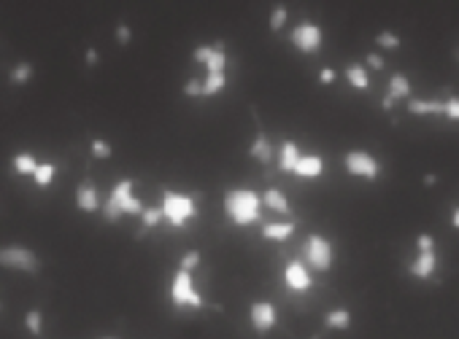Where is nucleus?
Instances as JSON below:
<instances>
[{"label":"nucleus","mask_w":459,"mask_h":339,"mask_svg":"<svg viewBox=\"0 0 459 339\" xmlns=\"http://www.w3.org/2000/svg\"><path fill=\"white\" fill-rule=\"evenodd\" d=\"M289 43L300 51V54H317L324 43V30H321L319 22L314 19H303L300 25L292 27L289 33Z\"/></svg>","instance_id":"423d86ee"},{"label":"nucleus","mask_w":459,"mask_h":339,"mask_svg":"<svg viewBox=\"0 0 459 339\" xmlns=\"http://www.w3.org/2000/svg\"><path fill=\"white\" fill-rule=\"evenodd\" d=\"M195 272H184V269H176V275L171 277V286H168V297L173 301V307L179 310H200L206 307V297L200 294V288L195 286Z\"/></svg>","instance_id":"20e7f679"},{"label":"nucleus","mask_w":459,"mask_h":339,"mask_svg":"<svg viewBox=\"0 0 459 339\" xmlns=\"http://www.w3.org/2000/svg\"><path fill=\"white\" fill-rule=\"evenodd\" d=\"M186 97H203V81L200 79H189L182 89Z\"/></svg>","instance_id":"f704fd0d"},{"label":"nucleus","mask_w":459,"mask_h":339,"mask_svg":"<svg viewBox=\"0 0 459 339\" xmlns=\"http://www.w3.org/2000/svg\"><path fill=\"white\" fill-rule=\"evenodd\" d=\"M286 19H289V8L286 5H275L273 11H271V22H268L271 33H281V27L286 25Z\"/></svg>","instance_id":"c85d7f7f"},{"label":"nucleus","mask_w":459,"mask_h":339,"mask_svg":"<svg viewBox=\"0 0 459 339\" xmlns=\"http://www.w3.org/2000/svg\"><path fill=\"white\" fill-rule=\"evenodd\" d=\"M160 208L165 213V221H168L173 229H186V226L197 218V202H195V197H189V194H184V191L165 189Z\"/></svg>","instance_id":"7ed1b4c3"},{"label":"nucleus","mask_w":459,"mask_h":339,"mask_svg":"<svg viewBox=\"0 0 459 339\" xmlns=\"http://www.w3.org/2000/svg\"><path fill=\"white\" fill-rule=\"evenodd\" d=\"M162 221H165L162 208H146L143 215H140V226H143V229H157Z\"/></svg>","instance_id":"cd10ccee"},{"label":"nucleus","mask_w":459,"mask_h":339,"mask_svg":"<svg viewBox=\"0 0 459 339\" xmlns=\"http://www.w3.org/2000/svg\"><path fill=\"white\" fill-rule=\"evenodd\" d=\"M451 226H454V229H459V205L454 208V213H451Z\"/></svg>","instance_id":"58836bf2"},{"label":"nucleus","mask_w":459,"mask_h":339,"mask_svg":"<svg viewBox=\"0 0 459 339\" xmlns=\"http://www.w3.org/2000/svg\"><path fill=\"white\" fill-rule=\"evenodd\" d=\"M100 339H119V337H114V334H108V337H100Z\"/></svg>","instance_id":"a19ab883"},{"label":"nucleus","mask_w":459,"mask_h":339,"mask_svg":"<svg viewBox=\"0 0 459 339\" xmlns=\"http://www.w3.org/2000/svg\"><path fill=\"white\" fill-rule=\"evenodd\" d=\"M275 321H278V312H275L273 301H254L249 307V323L257 334H268L275 329Z\"/></svg>","instance_id":"9b49d317"},{"label":"nucleus","mask_w":459,"mask_h":339,"mask_svg":"<svg viewBox=\"0 0 459 339\" xmlns=\"http://www.w3.org/2000/svg\"><path fill=\"white\" fill-rule=\"evenodd\" d=\"M284 283H286L289 291L306 294V291L314 288V272H311V267H308L303 258H292V261H286V267H284Z\"/></svg>","instance_id":"1a4fd4ad"},{"label":"nucleus","mask_w":459,"mask_h":339,"mask_svg":"<svg viewBox=\"0 0 459 339\" xmlns=\"http://www.w3.org/2000/svg\"><path fill=\"white\" fill-rule=\"evenodd\" d=\"M349 326H351V312L346 307H335L324 315V329L330 331H346Z\"/></svg>","instance_id":"4be33fe9"},{"label":"nucleus","mask_w":459,"mask_h":339,"mask_svg":"<svg viewBox=\"0 0 459 339\" xmlns=\"http://www.w3.org/2000/svg\"><path fill=\"white\" fill-rule=\"evenodd\" d=\"M11 165H14V172H16V175H36V170H38L41 162H38L33 154L25 151V154H16Z\"/></svg>","instance_id":"393cba45"},{"label":"nucleus","mask_w":459,"mask_h":339,"mask_svg":"<svg viewBox=\"0 0 459 339\" xmlns=\"http://www.w3.org/2000/svg\"><path fill=\"white\" fill-rule=\"evenodd\" d=\"M300 159H303L300 146H297L292 137H284V140L278 143V170L295 175V170H297V165H300Z\"/></svg>","instance_id":"4468645a"},{"label":"nucleus","mask_w":459,"mask_h":339,"mask_svg":"<svg viewBox=\"0 0 459 339\" xmlns=\"http://www.w3.org/2000/svg\"><path fill=\"white\" fill-rule=\"evenodd\" d=\"M335 79H338V73H335L332 68H321L319 70V84L330 86V84H335Z\"/></svg>","instance_id":"e433bc0d"},{"label":"nucleus","mask_w":459,"mask_h":339,"mask_svg":"<svg viewBox=\"0 0 459 339\" xmlns=\"http://www.w3.org/2000/svg\"><path fill=\"white\" fill-rule=\"evenodd\" d=\"M222 208H225V215H227L230 223L246 229V226L260 223L265 202H262V194H257L254 189H249V186H232L222 197Z\"/></svg>","instance_id":"f257e3e1"},{"label":"nucleus","mask_w":459,"mask_h":339,"mask_svg":"<svg viewBox=\"0 0 459 339\" xmlns=\"http://www.w3.org/2000/svg\"><path fill=\"white\" fill-rule=\"evenodd\" d=\"M54 175H57V165L54 162H41L38 170H36V175H33V180H36L38 189H46V186L54 183Z\"/></svg>","instance_id":"bb28decb"},{"label":"nucleus","mask_w":459,"mask_h":339,"mask_svg":"<svg viewBox=\"0 0 459 339\" xmlns=\"http://www.w3.org/2000/svg\"><path fill=\"white\" fill-rule=\"evenodd\" d=\"M114 38H116L119 46H130V43H133V27L125 25V22H119L116 30H114Z\"/></svg>","instance_id":"2f4dec72"},{"label":"nucleus","mask_w":459,"mask_h":339,"mask_svg":"<svg viewBox=\"0 0 459 339\" xmlns=\"http://www.w3.org/2000/svg\"><path fill=\"white\" fill-rule=\"evenodd\" d=\"M443 119L459 122V94H454V97L446 100V113H443Z\"/></svg>","instance_id":"72a5a7b5"},{"label":"nucleus","mask_w":459,"mask_h":339,"mask_svg":"<svg viewBox=\"0 0 459 339\" xmlns=\"http://www.w3.org/2000/svg\"><path fill=\"white\" fill-rule=\"evenodd\" d=\"M90 151H92V157H95V159H111V154H114L111 143H108V140H103V137H92Z\"/></svg>","instance_id":"7c9ffc66"},{"label":"nucleus","mask_w":459,"mask_h":339,"mask_svg":"<svg viewBox=\"0 0 459 339\" xmlns=\"http://www.w3.org/2000/svg\"><path fill=\"white\" fill-rule=\"evenodd\" d=\"M408 272L416 280H430L438 272V248L435 251H416V258L411 261Z\"/></svg>","instance_id":"ddd939ff"},{"label":"nucleus","mask_w":459,"mask_h":339,"mask_svg":"<svg viewBox=\"0 0 459 339\" xmlns=\"http://www.w3.org/2000/svg\"><path fill=\"white\" fill-rule=\"evenodd\" d=\"M311 339H319V334H314V337H311Z\"/></svg>","instance_id":"79ce46f5"},{"label":"nucleus","mask_w":459,"mask_h":339,"mask_svg":"<svg viewBox=\"0 0 459 339\" xmlns=\"http://www.w3.org/2000/svg\"><path fill=\"white\" fill-rule=\"evenodd\" d=\"M227 86V73H206L203 79V97H216Z\"/></svg>","instance_id":"5701e85b"},{"label":"nucleus","mask_w":459,"mask_h":339,"mask_svg":"<svg viewBox=\"0 0 459 339\" xmlns=\"http://www.w3.org/2000/svg\"><path fill=\"white\" fill-rule=\"evenodd\" d=\"M97 59H100L97 49H95V46H90V49L84 51V62H87V68H92V65H97Z\"/></svg>","instance_id":"4c0bfd02"},{"label":"nucleus","mask_w":459,"mask_h":339,"mask_svg":"<svg viewBox=\"0 0 459 339\" xmlns=\"http://www.w3.org/2000/svg\"><path fill=\"white\" fill-rule=\"evenodd\" d=\"M343 76H346V81L354 86L357 92H367V89H370V76H367L365 62H351V65H346Z\"/></svg>","instance_id":"aec40b11"},{"label":"nucleus","mask_w":459,"mask_h":339,"mask_svg":"<svg viewBox=\"0 0 459 339\" xmlns=\"http://www.w3.org/2000/svg\"><path fill=\"white\" fill-rule=\"evenodd\" d=\"M303 261L311 267V272H330L332 264H335V248L332 243L324 237V234H317L311 232L303 243Z\"/></svg>","instance_id":"39448f33"},{"label":"nucleus","mask_w":459,"mask_h":339,"mask_svg":"<svg viewBox=\"0 0 459 339\" xmlns=\"http://www.w3.org/2000/svg\"><path fill=\"white\" fill-rule=\"evenodd\" d=\"M343 167L354 178H365V180H378L381 178V162L373 154L362 151V148L346 151L343 154Z\"/></svg>","instance_id":"0eeeda50"},{"label":"nucleus","mask_w":459,"mask_h":339,"mask_svg":"<svg viewBox=\"0 0 459 339\" xmlns=\"http://www.w3.org/2000/svg\"><path fill=\"white\" fill-rule=\"evenodd\" d=\"M408 113H413V116H443L446 113V100L411 97L408 100Z\"/></svg>","instance_id":"dca6fc26"},{"label":"nucleus","mask_w":459,"mask_h":339,"mask_svg":"<svg viewBox=\"0 0 459 339\" xmlns=\"http://www.w3.org/2000/svg\"><path fill=\"white\" fill-rule=\"evenodd\" d=\"M76 208L82 213H97L100 211V194L92 180H82L76 189Z\"/></svg>","instance_id":"2eb2a0df"},{"label":"nucleus","mask_w":459,"mask_h":339,"mask_svg":"<svg viewBox=\"0 0 459 339\" xmlns=\"http://www.w3.org/2000/svg\"><path fill=\"white\" fill-rule=\"evenodd\" d=\"M249 157H251L254 162H260V165H271V162H273V143H271V137H268L265 132H257V135H254V140H251V146H249Z\"/></svg>","instance_id":"f3484780"},{"label":"nucleus","mask_w":459,"mask_h":339,"mask_svg":"<svg viewBox=\"0 0 459 339\" xmlns=\"http://www.w3.org/2000/svg\"><path fill=\"white\" fill-rule=\"evenodd\" d=\"M0 264L5 269H19V272H38V256L36 251L25 248V245H5L0 251Z\"/></svg>","instance_id":"9d476101"},{"label":"nucleus","mask_w":459,"mask_h":339,"mask_svg":"<svg viewBox=\"0 0 459 339\" xmlns=\"http://www.w3.org/2000/svg\"><path fill=\"white\" fill-rule=\"evenodd\" d=\"M400 100H411V79L406 76V73H392L389 76V86H386V97H384V103H381V108L384 111H392L395 108V103H400Z\"/></svg>","instance_id":"f8f14e48"},{"label":"nucleus","mask_w":459,"mask_h":339,"mask_svg":"<svg viewBox=\"0 0 459 339\" xmlns=\"http://www.w3.org/2000/svg\"><path fill=\"white\" fill-rule=\"evenodd\" d=\"M22 321H25V329H27L33 337H41V334H44V312H41V310H36V307L27 310Z\"/></svg>","instance_id":"a878e982"},{"label":"nucleus","mask_w":459,"mask_h":339,"mask_svg":"<svg viewBox=\"0 0 459 339\" xmlns=\"http://www.w3.org/2000/svg\"><path fill=\"white\" fill-rule=\"evenodd\" d=\"M295 175H297V178H308V180L319 178V175H324V159H321L319 154H303V159H300V165L295 170Z\"/></svg>","instance_id":"6ab92c4d"},{"label":"nucleus","mask_w":459,"mask_h":339,"mask_svg":"<svg viewBox=\"0 0 459 339\" xmlns=\"http://www.w3.org/2000/svg\"><path fill=\"white\" fill-rule=\"evenodd\" d=\"M297 223L295 221H275V223H262V237L271 240V243H286L292 234H295Z\"/></svg>","instance_id":"a211bd4d"},{"label":"nucleus","mask_w":459,"mask_h":339,"mask_svg":"<svg viewBox=\"0 0 459 339\" xmlns=\"http://www.w3.org/2000/svg\"><path fill=\"white\" fill-rule=\"evenodd\" d=\"M197 267H200V254L197 251H186L182 256V261H179V269H184V272H195Z\"/></svg>","instance_id":"473e14b6"},{"label":"nucleus","mask_w":459,"mask_h":339,"mask_svg":"<svg viewBox=\"0 0 459 339\" xmlns=\"http://www.w3.org/2000/svg\"><path fill=\"white\" fill-rule=\"evenodd\" d=\"M367 62V68H373V70H384V57L381 54H375V51H367V57H365Z\"/></svg>","instance_id":"c9c22d12"},{"label":"nucleus","mask_w":459,"mask_h":339,"mask_svg":"<svg viewBox=\"0 0 459 339\" xmlns=\"http://www.w3.org/2000/svg\"><path fill=\"white\" fill-rule=\"evenodd\" d=\"M133 189H136V183L130 178H119L114 183V189L108 191L106 205H103V218L108 223H119L122 215H138V218L143 215L146 205H143V200H138Z\"/></svg>","instance_id":"f03ea898"},{"label":"nucleus","mask_w":459,"mask_h":339,"mask_svg":"<svg viewBox=\"0 0 459 339\" xmlns=\"http://www.w3.org/2000/svg\"><path fill=\"white\" fill-rule=\"evenodd\" d=\"M375 46H381V49H400L403 46V38L397 36V33H392V30H381L378 36H375Z\"/></svg>","instance_id":"c756f323"},{"label":"nucleus","mask_w":459,"mask_h":339,"mask_svg":"<svg viewBox=\"0 0 459 339\" xmlns=\"http://www.w3.org/2000/svg\"><path fill=\"white\" fill-rule=\"evenodd\" d=\"M192 59L206 68V73H227V49L225 43H200L192 51Z\"/></svg>","instance_id":"6e6552de"},{"label":"nucleus","mask_w":459,"mask_h":339,"mask_svg":"<svg viewBox=\"0 0 459 339\" xmlns=\"http://www.w3.org/2000/svg\"><path fill=\"white\" fill-rule=\"evenodd\" d=\"M435 180H438V178H435V175H424V183H427V186H432V183H435Z\"/></svg>","instance_id":"ea45409f"},{"label":"nucleus","mask_w":459,"mask_h":339,"mask_svg":"<svg viewBox=\"0 0 459 339\" xmlns=\"http://www.w3.org/2000/svg\"><path fill=\"white\" fill-rule=\"evenodd\" d=\"M33 76H36V68H33V62H27V59H22V62H16L14 65V70H11V84L16 86H25L33 81Z\"/></svg>","instance_id":"b1692460"},{"label":"nucleus","mask_w":459,"mask_h":339,"mask_svg":"<svg viewBox=\"0 0 459 339\" xmlns=\"http://www.w3.org/2000/svg\"><path fill=\"white\" fill-rule=\"evenodd\" d=\"M262 202H265L268 211L281 213V215H289V213H292V205H289V200H286V194H284L281 189H265V191H262Z\"/></svg>","instance_id":"412c9836"}]
</instances>
